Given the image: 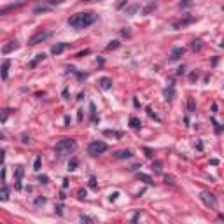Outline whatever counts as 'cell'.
<instances>
[{
    "label": "cell",
    "instance_id": "cell-50",
    "mask_svg": "<svg viewBox=\"0 0 224 224\" xmlns=\"http://www.w3.org/2000/svg\"><path fill=\"white\" fill-rule=\"evenodd\" d=\"M61 205H58V207H56V212H58V216H63V210H61Z\"/></svg>",
    "mask_w": 224,
    "mask_h": 224
},
{
    "label": "cell",
    "instance_id": "cell-5",
    "mask_svg": "<svg viewBox=\"0 0 224 224\" xmlns=\"http://www.w3.org/2000/svg\"><path fill=\"white\" fill-rule=\"evenodd\" d=\"M200 200H201L207 207L217 208V198H216V194H212V193H208V191H203L201 194H200Z\"/></svg>",
    "mask_w": 224,
    "mask_h": 224
},
{
    "label": "cell",
    "instance_id": "cell-31",
    "mask_svg": "<svg viewBox=\"0 0 224 224\" xmlns=\"http://www.w3.org/2000/svg\"><path fill=\"white\" fill-rule=\"evenodd\" d=\"M9 114H11V110H0V121L4 123V121L9 117Z\"/></svg>",
    "mask_w": 224,
    "mask_h": 224
},
{
    "label": "cell",
    "instance_id": "cell-29",
    "mask_svg": "<svg viewBox=\"0 0 224 224\" xmlns=\"http://www.w3.org/2000/svg\"><path fill=\"white\" fill-rule=\"evenodd\" d=\"M152 11H156V4H154V2H152V4H149L147 7L144 9V14H151Z\"/></svg>",
    "mask_w": 224,
    "mask_h": 224
},
{
    "label": "cell",
    "instance_id": "cell-27",
    "mask_svg": "<svg viewBox=\"0 0 224 224\" xmlns=\"http://www.w3.org/2000/svg\"><path fill=\"white\" fill-rule=\"evenodd\" d=\"M193 4H194V0H182V2H179V7L184 9V7H191Z\"/></svg>",
    "mask_w": 224,
    "mask_h": 224
},
{
    "label": "cell",
    "instance_id": "cell-54",
    "mask_svg": "<svg viewBox=\"0 0 224 224\" xmlns=\"http://www.w3.org/2000/svg\"><path fill=\"white\" fill-rule=\"evenodd\" d=\"M212 112H214V114L217 112V103H214V105H212Z\"/></svg>",
    "mask_w": 224,
    "mask_h": 224
},
{
    "label": "cell",
    "instance_id": "cell-12",
    "mask_svg": "<svg viewBox=\"0 0 224 224\" xmlns=\"http://www.w3.org/2000/svg\"><path fill=\"white\" fill-rule=\"evenodd\" d=\"M182 54H184V47H174V49H172V54H170V60H172V61H177V60H180Z\"/></svg>",
    "mask_w": 224,
    "mask_h": 224
},
{
    "label": "cell",
    "instance_id": "cell-22",
    "mask_svg": "<svg viewBox=\"0 0 224 224\" xmlns=\"http://www.w3.org/2000/svg\"><path fill=\"white\" fill-rule=\"evenodd\" d=\"M103 135H105V137H116V138H121V137H123L121 131H112V130H105Z\"/></svg>",
    "mask_w": 224,
    "mask_h": 224
},
{
    "label": "cell",
    "instance_id": "cell-42",
    "mask_svg": "<svg viewBox=\"0 0 224 224\" xmlns=\"http://www.w3.org/2000/svg\"><path fill=\"white\" fill-rule=\"evenodd\" d=\"M89 187H93V189L96 187V179H95V177H91V179H89Z\"/></svg>",
    "mask_w": 224,
    "mask_h": 224
},
{
    "label": "cell",
    "instance_id": "cell-7",
    "mask_svg": "<svg viewBox=\"0 0 224 224\" xmlns=\"http://www.w3.org/2000/svg\"><path fill=\"white\" fill-rule=\"evenodd\" d=\"M194 21H196V18L194 16H187V18H184V19H180V21H177V23L174 25V28L175 30H180V28L191 25V23H194Z\"/></svg>",
    "mask_w": 224,
    "mask_h": 224
},
{
    "label": "cell",
    "instance_id": "cell-56",
    "mask_svg": "<svg viewBox=\"0 0 224 224\" xmlns=\"http://www.w3.org/2000/svg\"><path fill=\"white\" fill-rule=\"evenodd\" d=\"M0 140H4V133L0 131Z\"/></svg>",
    "mask_w": 224,
    "mask_h": 224
},
{
    "label": "cell",
    "instance_id": "cell-15",
    "mask_svg": "<svg viewBox=\"0 0 224 224\" xmlns=\"http://www.w3.org/2000/svg\"><path fill=\"white\" fill-rule=\"evenodd\" d=\"M137 179L142 180V182H145L147 186H152V184H154V180L151 179V175H147V174H140V172H138V174H137Z\"/></svg>",
    "mask_w": 224,
    "mask_h": 224
},
{
    "label": "cell",
    "instance_id": "cell-34",
    "mask_svg": "<svg viewBox=\"0 0 224 224\" xmlns=\"http://www.w3.org/2000/svg\"><path fill=\"white\" fill-rule=\"evenodd\" d=\"M212 125L216 126V133H221V131H222V126L219 125V123H217L216 119H212Z\"/></svg>",
    "mask_w": 224,
    "mask_h": 224
},
{
    "label": "cell",
    "instance_id": "cell-24",
    "mask_svg": "<svg viewBox=\"0 0 224 224\" xmlns=\"http://www.w3.org/2000/svg\"><path fill=\"white\" fill-rule=\"evenodd\" d=\"M41 166H42V158L37 156L35 161H33V170H35V172H41Z\"/></svg>",
    "mask_w": 224,
    "mask_h": 224
},
{
    "label": "cell",
    "instance_id": "cell-21",
    "mask_svg": "<svg viewBox=\"0 0 224 224\" xmlns=\"http://www.w3.org/2000/svg\"><path fill=\"white\" fill-rule=\"evenodd\" d=\"M89 112H91V123H98V117H96V107H95V103H89Z\"/></svg>",
    "mask_w": 224,
    "mask_h": 224
},
{
    "label": "cell",
    "instance_id": "cell-52",
    "mask_svg": "<svg viewBox=\"0 0 224 224\" xmlns=\"http://www.w3.org/2000/svg\"><path fill=\"white\" fill-rule=\"evenodd\" d=\"M63 187H65V189L68 187V179H63Z\"/></svg>",
    "mask_w": 224,
    "mask_h": 224
},
{
    "label": "cell",
    "instance_id": "cell-36",
    "mask_svg": "<svg viewBox=\"0 0 224 224\" xmlns=\"http://www.w3.org/2000/svg\"><path fill=\"white\" fill-rule=\"evenodd\" d=\"M144 152H145V156H147V158H152V156H154V151L149 149V147H144Z\"/></svg>",
    "mask_w": 224,
    "mask_h": 224
},
{
    "label": "cell",
    "instance_id": "cell-43",
    "mask_svg": "<svg viewBox=\"0 0 224 224\" xmlns=\"http://www.w3.org/2000/svg\"><path fill=\"white\" fill-rule=\"evenodd\" d=\"M39 182H42V184H47V182H49V179H47L46 175H42V177H39Z\"/></svg>",
    "mask_w": 224,
    "mask_h": 224
},
{
    "label": "cell",
    "instance_id": "cell-11",
    "mask_svg": "<svg viewBox=\"0 0 224 224\" xmlns=\"http://www.w3.org/2000/svg\"><path fill=\"white\" fill-rule=\"evenodd\" d=\"M9 67H11V60H5L4 65H2V70H0V77L4 81H7V77H9Z\"/></svg>",
    "mask_w": 224,
    "mask_h": 224
},
{
    "label": "cell",
    "instance_id": "cell-35",
    "mask_svg": "<svg viewBox=\"0 0 224 224\" xmlns=\"http://www.w3.org/2000/svg\"><path fill=\"white\" fill-rule=\"evenodd\" d=\"M145 110H147V114H149V117H154V119H156V121H161V119H159V117L156 116V114H154V112H152V109H151V107H147V109H145Z\"/></svg>",
    "mask_w": 224,
    "mask_h": 224
},
{
    "label": "cell",
    "instance_id": "cell-32",
    "mask_svg": "<svg viewBox=\"0 0 224 224\" xmlns=\"http://www.w3.org/2000/svg\"><path fill=\"white\" fill-rule=\"evenodd\" d=\"M46 2H47V5L54 7V5H60V4H63L65 0H46Z\"/></svg>",
    "mask_w": 224,
    "mask_h": 224
},
{
    "label": "cell",
    "instance_id": "cell-3",
    "mask_svg": "<svg viewBox=\"0 0 224 224\" xmlns=\"http://www.w3.org/2000/svg\"><path fill=\"white\" fill-rule=\"evenodd\" d=\"M107 144L102 140H96V142H91L89 145H88V154L89 156H98V154H103L105 151H107Z\"/></svg>",
    "mask_w": 224,
    "mask_h": 224
},
{
    "label": "cell",
    "instance_id": "cell-4",
    "mask_svg": "<svg viewBox=\"0 0 224 224\" xmlns=\"http://www.w3.org/2000/svg\"><path fill=\"white\" fill-rule=\"evenodd\" d=\"M51 37H53V32H39V33H35L33 37H30L28 46H37V44L47 41V39H51Z\"/></svg>",
    "mask_w": 224,
    "mask_h": 224
},
{
    "label": "cell",
    "instance_id": "cell-19",
    "mask_svg": "<svg viewBox=\"0 0 224 224\" xmlns=\"http://www.w3.org/2000/svg\"><path fill=\"white\" fill-rule=\"evenodd\" d=\"M7 200H9V187L4 186V187H0V201H7Z\"/></svg>",
    "mask_w": 224,
    "mask_h": 224
},
{
    "label": "cell",
    "instance_id": "cell-25",
    "mask_svg": "<svg viewBox=\"0 0 224 224\" xmlns=\"http://www.w3.org/2000/svg\"><path fill=\"white\" fill-rule=\"evenodd\" d=\"M191 49L196 53V51H201V41H198V39H194V41L191 42Z\"/></svg>",
    "mask_w": 224,
    "mask_h": 224
},
{
    "label": "cell",
    "instance_id": "cell-55",
    "mask_svg": "<svg viewBox=\"0 0 224 224\" xmlns=\"http://www.w3.org/2000/svg\"><path fill=\"white\" fill-rule=\"evenodd\" d=\"M83 2H86V4H91V2H96V0H83Z\"/></svg>",
    "mask_w": 224,
    "mask_h": 224
},
{
    "label": "cell",
    "instance_id": "cell-2",
    "mask_svg": "<svg viewBox=\"0 0 224 224\" xmlns=\"http://www.w3.org/2000/svg\"><path fill=\"white\" fill-rule=\"evenodd\" d=\"M75 149H77V142H75L74 138H63V140H60L58 144H56L54 154H56L58 158H63L67 154H72Z\"/></svg>",
    "mask_w": 224,
    "mask_h": 224
},
{
    "label": "cell",
    "instance_id": "cell-16",
    "mask_svg": "<svg viewBox=\"0 0 224 224\" xmlns=\"http://www.w3.org/2000/svg\"><path fill=\"white\" fill-rule=\"evenodd\" d=\"M47 11H51V5H47V4H41V5L33 7V14H41V12H47Z\"/></svg>",
    "mask_w": 224,
    "mask_h": 224
},
{
    "label": "cell",
    "instance_id": "cell-20",
    "mask_svg": "<svg viewBox=\"0 0 224 224\" xmlns=\"http://www.w3.org/2000/svg\"><path fill=\"white\" fill-rule=\"evenodd\" d=\"M140 9V4H131L130 7H126V14H130V16H133L137 11Z\"/></svg>",
    "mask_w": 224,
    "mask_h": 224
},
{
    "label": "cell",
    "instance_id": "cell-46",
    "mask_svg": "<svg viewBox=\"0 0 224 224\" xmlns=\"http://www.w3.org/2000/svg\"><path fill=\"white\" fill-rule=\"evenodd\" d=\"M18 179H19V180H21V177H23V168H21V166H19V168H18Z\"/></svg>",
    "mask_w": 224,
    "mask_h": 224
},
{
    "label": "cell",
    "instance_id": "cell-41",
    "mask_svg": "<svg viewBox=\"0 0 224 224\" xmlns=\"http://www.w3.org/2000/svg\"><path fill=\"white\" fill-rule=\"evenodd\" d=\"M126 2H128V0H119V2H117V5H116V7H117V9H123V7L126 5Z\"/></svg>",
    "mask_w": 224,
    "mask_h": 224
},
{
    "label": "cell",
    "instance_id": "cell-39",
    "mask_svg": "<svg viewBox=\"0 0 224 224\" xmlns=\"http://www.w3.org/2000/svg\"><path fill=\"white\" fill-rule=\"evenodd\" d=\"M77 198H79V200L86 198V189H79V193H77Z\"/></svg>",
    "mask_w": 224,
    "mask_h": 224
},
{
    "label": "cell",
    "instance_id": "cell-13",
    "mask_svg": "<svg viewBox=\"0 0 224 224\" xmlns=\"http://www.w3.org/2000/svg\"><path fill=\"white\" fill-rule=\"evenodd\" d=\"M98 84H100L102 89H110V88H112V79H110V77H102L98 81Z\"/></svg>",
    "mask_w": 224,
    "mask_h": 224
},
{
    "label": "cell",
    "instance_id": "cell-28",
    "mask_svg": "<svg viewBox=\"0 0 224 224\" xmlns=\"http://www.w3.org/2000/svg\"><path fill=\"white\" fill-rule=\"evenodd\" d=\"M161 166H163L161 161H154V163H152V170H154L156 174H161Z\"/></svg>",
    "mask_w": 224,
    "mask_h": 224
},
{
    "label": "cell",
    "instance_id": "cell-40",
    "mask_svg": "<svg viewBox=\"0 0 224 224\" xmlns=\"http://www.w3.org/2000/svg\"><path fill=\"white\" fill-rule=\"evenodd\" d=\"M196 79H198V72H191V74H189V81H191V83H194Z\"/></svg>",
    "mask_w": 224,
    "mask_h": 224
},
{
    "label": "cell",
    "instance_id": "cell-51",
    "mask_svg": "<svg viewBox=\"0 0 224 224\" xmlns=\"http://www.w3.org/2000/svg\"><path fill=\"white\" fill-rule=\"evenodd\" d=\"M117 196H119V193H112V194H110V200H116Z\"/></svg>",
    "mask_w": 224,
    "mask_h": 224
},
{
    "label": "cell",
    "instance_id": "cell-45",
    "mask_svg": "<svg viewBox=\"0 0 224 224\" xmlns=\"http://www.w3.org/2000/svg\"><path fill=\"white\" fill-rule=\"evenodd\" d=\"M184 70H186V67H179V68H177V75H182L184 74Z\"/></svg>",
    "mask_w": 224,
    "mask_h": 224
},
{
    "label": "cell",
    "instance_id": "cell-14",
    "mask_svg": "<svg viewBox=\"0 0 224 224\" xmlns=\"http://www.w3.org/2000/svg\"><path fill=\"white\" fill-rule=\"evenodd\" d=\"M44 60H46V54H44V53H39V54H37V56H35V60H32V61H30V68H35V67L39 65V63H41V61H44Z\"/></svg>",
    "mask_w": 224,
    "mask_h": 224
},
{
    "label": "cell",
    "instance_id": "cell-47",
    "mask_svg": "<svg viewBox=\"0 0 224 224\" xmlns=\"http://www.w3.org/2000/svg\"><path fill=\"white\" fill-rule=\"evenodd\" d=\"M77 121H79V123L83 121V110H77Z\"/></svg>",
    "mask_w": 224,
    "mask_h": 224
},
{
    "label": "cell",
    "instance_id": "cell-37",
    "mask_svg": "<svg viewBox=\"0 0 224 224\" xmlns=\"http://www.w3.org/2000/svg\"><path fill=\"white\" fill-rule=\"evenodd\" d=\"M91 53V49H84V51H79L77 53V58H83V56H86V54H89Z\"/></svg>",
    "mask_w": 224,
    "mask_h": 224
},
{
    "label": "cell",
    "instance_id": "cell-23",
    "mask_svg": "<svg viewBox=\"0 0 224 224\" xmlns=\"http://www.w3.org/2000/svg\"><path fill=\"white\" fill-rule=\"evenodd\" d=\"M77 165H79L77 158H72L70 161H68V172H74V170H77Z\"/></svg>",
    "mask_w": 224,
    "mask_h": 224
},
{
    "label": "cell",
    "instance_id": "cell-53",
    "mask_svg": "<svg viewBox=\"0 0 224 224\" xmlns=\"http://www.w3.org/2000/svg\"><path fill=\"white\" fill-rule=\"evenodd\" d=\"M63 121H65V125H70V117H68V116H65V119H63Z\"/></svg>",
    "mask_w": 224,
    "mask_h": 224
},
{
    "label": "cell",
    "instance_id": "cell-1",
    "mask_svg": "<svg viewBox=\"0 0 224 224\" xmlns=\"http://www.w3.org/2000/svg\"><path fill=\"white\" fill-rule=\"evenodd\" d=\"M96 18L98 16L95 12H77V14L68 18V25L75 30H83V28H88L89 25H93L96 21Z\"/></svg>",
    "mask_w": 224,
    "mask_h": 224
},
{
    "label": "cell",
    "instance_id": "cell-30",
    "mask_svg": "<svg viewBox=\"0 0 224 224\" xmlns=\"http://www.w3.org/2000/svg\"><path fill=\"white\" fill-rule=\"evenodd\" d=\"M119 47V41H112L110 44L107 46V51H112V49H117Z\"/></svg>",
    "mask_w": 224,
    "mask_h": 224
},
{
    "label": "cell",
    "instance_id": "cell-48",
    "mask_svg": "<svg viewBox=\"0 0 224 224\" xmlns=\"http://www.w3.org/2000/svg\"><path fill=\"white\" fill-rule=\"evenodd\" d=\"M21 142H23V144H28V142H30V137L23 135V137H21Z\"/></svg>",
    "mask_w": 224,
    "mask_h": 224
},
{
    "label": "cell",
    "instance_id": "cell-10",
    "mask_svg": "<svg viewBox=\"0 0 224 224\" xmlns=\"http://www.w3.org/2000/svg\"><path fill=\"white\" fill-rule=\"evenodd\" d=\"M163 96H165L166 102H172V100L175 98V89H174V86H168V88H165V89H163Z\"/></svg>",
    "mask_w": 224,
    "mask_h": 224
},
{
    "label": "cell",
    "instance_id": "cell-17",
    "mask_svg": "<svg viewBox=\"0 0 224 224\" xmlns=\"http://www.w3.org/2000/svg\"><path fill=\"white\" fill-rule=\"evenodd\" d=\"M130 126H131L133 130H140V128H142V121L138 119V117L131 116V117H130Z\"/></svg>",
    "mask_w": 224,
    "mask_h": 224
},
{
    "label": "cell",
    "instance_id": "cell-38",
    "mask_svg": "<svg viewBox=\"0 0 224 224\" xmlns=\"http://www.w3.org/2000/svg\"><path fill=\"white\" fill-rule=\"evenodd\" d=\"M165 182H166V184H170V186H175L174 177H170V175H165Z\"/></svg>",
    "mask_w": 224,
    "mask_h": 224
},
{
    "label": "cell",
    "instance_id": "cell-44",
    "mask_svg": "<svg viewBox=\"0 0 224 224\" xmlns=\"http://www.w3.org/2000/svg\"><path fill=\"white\" fill-rule=\"evenodd\" d=\"M46 203V198H37L35 200V205H44Z\"/></svg>",
    "mask_w": 224,
    "mask_h": 224
},
{
    "label": "cell",
    "instance_id": "cell-26",
    "mask_svg": "<svg viewBox=\"0 0 224 224\" xmlns=\"http://www.w3.org/2000/svg\"><path fill=\"white\" fill-rule=\"evenodd\" d=\"M187 109H189V112H194V109H196V103H194V98H193V96L187 98Z\"/></svg>",
    "mask_w": 224,
    "mask_h": 224
},
{
    "label": "cell",
    "instance_id": "cell-9",
    "mask_svg": "<svg viewBox=\"0 0 224 224\" xmlns=\"http://www.w3.org/2000/svg\"><path fill=\"white\" fill-rule=\"evenodd\" d=\"M131 156H133V152L130 149H123V151L114 152V158L116 159H128V158H131Z\"/></svg>",
    "mask_w": 224,
    "mask_h": 224
},
{
    "label": "cell",
    "instance_id": "cell-18",
    "mask_svg": "<svg viewBox=\"0 0 224 224\" xmlns=\"http://www.w3.org/2000/svg\"><path fill=\"white\" fill-rule=\"evenodd\" d=\"M16 47H18V44H16V42H7V44H5V46L2 47V53H4V54H9L11 51H14Z\"/></svg>",
    "mask_w": 224,
    "mask_h": 224
},
{
    "label": "cell",
    "instance_id": "cell-33",
    "mask_svg": "<svg viewBox=\"0 0 224 224\" xmlns=\"http://www.w3.org/2000/svg\"><path fill=\"white\" fill-rule=\"evenodd\" d=\"M79 219H81V222H89V224L95 222V219H91V217H88V216H81Z\"/></svg>",
    "mask_w": 224,
    "mask_h": 224
},
{
    "label": "cell",
    "instance_id": "cell-8",
    "mask_svg": "<svg viewBox=\"0 0 224 224\" xmlns=\"http://www.w3.org/2000/svg\"><path fill=\"white\" fill-rule=\"evenodd\" d=\"M67 47H68V44H67V42H60V44H54V46L51 47V53L58 56V54H61V53L67 49Z\"/></svg>",
    "mask_w": 224,
    "mask_h": 224
},
{
    "label": "cell",
    "instance_id": "cell-49",
    "mask_svg": "<svg viewBox=\"0 0 224 224\" xmlns=\"http://www.w3.org/2000/svg\"><path fill=\"white\" fill-rule=\"evenodd\" d=\"M138 217H140V212H137V214L131 217V221H133V222H137V221H138Z\"/></svg>",
    "mask_w": 224,
    "mask_h": 224
},
{
    "label": "cell",
    "instance_id": "cell-6",
    "mask_svg": "<svg viewBox=\"0 0 224 224\" xmlns=\"http://www.w3.org/2000/svg\"><path fill=\"white\" fill-rule=\"evenodd\" d=\"M23 5H25V0H19V2H16V4H9V5H5V7L0 9V16L7 14V12H11V11H16V9L23 7Z\"/></svg>",
    "mask_w": 224,
    "mask_h": 224
}]
</instances>
